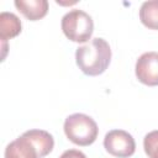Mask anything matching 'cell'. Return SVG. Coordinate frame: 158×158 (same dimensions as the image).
I'll list each match as a JSON object with an SVG mask.
<instances>
[{
	"label": "cell",
	"instance_id": "5",
	"mask_svg": "<svg viewBox=\"0 0 158 158\" xmlns=\"http://www.w3.org/2000/svg\"><path fill=\"white\" fill-rule=\"evenodd\" d=\"M104 147L114 157L128 158L136 151L133 137L123 130H111L105 135Z\"/></svg>",
	"mask_w": 158,
	"mask_h": 158
},
{
	"label": "cell",
	"instance_id": "10",
	"mask_svg": "<svg viewBox=\"0 0 158 158\" xmlns=\"http://www.w3.org/2000/svg\"><path fill=\"white\" fill-rule=\"evenodd\" d=\"M143 148L149 158H158V130L152 131L144 136Z\"/></svg>",
	"mask_w": 158,
	"mask_h": 158
},
{
	"label": "cell",
	"instance_id": "1",
	"mask_svg": "<svg viewBox=\"0 0 158 158\" xmlns=\"http://www.w3.org/2000/svg\"><path fill=\"white\" fill-rule=\"evenodd\" d=\"M51 133L43 130H30L10 142L5 148V158H43L53 149Z\"/></svg>",
	"mask_w": 158,
	"mask_h": 158
},
{
	"label": "cell",
	"instance_id": "11",
	"mask_svg": "<svg viewBox=\"0 0 158 158\" xmlns=\"http://www.w3.org/2000/svg\"><path fill=\"white\" fill-rule=\"evenodd\" d=\"M59 158H86V156L78 149H68L63 152Z\"/></svg>",
	"mask_w": 158,
	"mask_h": 158
},
{
	"label": "cell",
	"instance_id": "4",
	"mask_svg": "<svg viewBox=\"0 0 158 158\" xmlns=\"http://www.w3.org/2000/svg\"><path fill=\"white\" fill-rule=\"evenodd\" d=\"M62 31L65 37L77 43L90 40L94 31L93 19L79 9H73L62 17Z\"/></svg>",
	"mask_w": 158,
	"mask_h": 158
},
{
	"label": "cell",
	"instance_id": "6",
	"mask_svg": "<svg viewBox=\"0 0 158 158\" xmlns=\"http://www.w3.org/2000/svg\"><path fill=\"white\" fill-rule=\"evenodd\" d=\"M136 77L138 81L148 86L158 85V53L147 52L136 62Z\"/></svg>",
	"mask_w": 158,
	"mask_h": 158
},
{
	"label": "cell",
	"instance_id": "7",
	"mask_svg": "<svg viewBox=\"0 0 158 158\" xmlns=\"http://www.w3.org/2000/svg\"><path fill=\"white\" fill-rule=\"evenodd\" d=\"M16 9L30 21H37L48 12L47 0H16Z\"/></svg>",
	"mask_w": 158,
	"mask_h": 158
},
{
	"label": "cell",
	"instance_id": "8",
	"mask_svg": "<svg viewBox=\"0 0 158 158\" xmlns=\"http://www.w3.org/2000/svg\"><path fill=\"white\" fill-rule=\"evenodd\" d=\"M21 32V21L12 12L0 14V38L5 42L9 38L16 37Z\"/></svg>",
	"mask_w": 158,
	"mask_h": 158
},
{
	"label": "cell",
	"instance_id": "9",
	"mask_svg": "<svg viewBox=\"0 0 158 158\" xmlns=\"http://www.w3.org/2000/svg\"><path fill=\"white\" fill-rule=\"evenodd\" d=\"M141 22L151 28L158 31V0L144 1L139 9Z\"/></svg>",
	"mask_w": 158,
	"mask_h": 158
},
{
	"label": "cell",
	"instance_id": "2",
	"mask_svg": "<svg viewBox=\"0 0 158 158\" xmlns=\"http://www.w3.org/2000/svg\"><path fill=\"white\" fill-rule=\"evenodd\" d=\"M111 60L109 43L100 37L93 38L89 43L80 46L75 51V62L79 69L89 77L102 74Z\"/></svg>",
	"mask_w": 158,
	"mask_h": 158
},
{
	"label": "cell",
	"instance_id": "3",
	"mask_svg": "<svg viewBox=\"0 0 158 158\" xmlns=\"http://www.w3.org/2000/svg\"><path fill=\"white\" fill-rule=\"evenodd\" d=\"M63 128L67 138L81 147L93 144L99 133L96 122L85 114L69 115L64 121Z\"/></svg>",
	"mask_w": 158,
	"mask_h": 158
}]
</instances>
